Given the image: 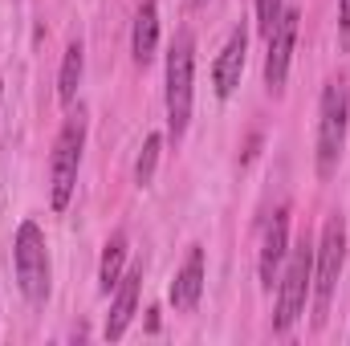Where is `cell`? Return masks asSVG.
<instances>
[{
    "label": "cell",
    "mask_w": 350,
    "mask_h": 346,
    "mask_svg": "<svg viewBox=\"0 0 350 346\" xmlns=\"http://www.w3.org/2000/svg\"><path fill=\"white\" fill-rule=\"evenodd\" d=\"M347 122H350V90L342 78H330L322 90V110H318V175L330 179L338 172L342 147H347Z\"/></svg>",
    "instance_id": "6da1fadb"
},
{
    "label": "cell",
    "mask_w": 350,
    "mask_h": 346,
    "mask_svg": "<svg viewBox=\"0 0 350 346\" xmlns=\"http://www.w3.org/2000/svg\"><path fill=\"white\" fill-rule=\"evenodd\" d=\"M342 265H347V220L330 216L326 228H322V241L314 249V326H322L326 314H330Z\"/></svg>",
    "instance_id": "7a4b0ae2"
},
{
    "label": "cell",
    "mask_w": 350,
    "mask_h": 346,
    "mask_svg": "<svg viewBox=\"0 0 350 346\" xmlns=\"http://www.w3.org/2000/svg\"><path fill=\"white\" fill-rule=\"evenodd\" d=\"M82 147H86V122H82V114H70L62 135H57V143H53V155H49V200H53V212H66L70 200H74Z\"/></svg>",
    "instance_id": "3957f363"
},
{
    "label": "cell",
    "mask_w": 350,
    "mask_h": 346,
    "mask_svg": "<svg viewBox=\"0 0 350 346\" xmlns=\"http://www.w3.org/2000/svg\"><path fill=\"white\" fill-rule=\"evenodd\" d=\"M191 78H196V41L191 33H179L167 53V135L175 143L183 139L191 118Z\"/></svg>",
    "instance_id": "277c9868"
},
{
    "label": "cell",
    "mask_w": 350,
    "mask_h": 346,
    "mask_svg": "<svg viewBox=\"0 0 350 346\" xmlns=\"http://www.w3.org/2000/svg\"><path fill=\"white\" fill-rule=\"evenodd\" d=\"M12 265H16V285L21 293L41 306L49 297V253H45V232L37 220H25L12 241Z\"/></svg>",
    "instance_id": "5b68a950"
},
{
    "label": "cell",
    "mask_w": 350,
    "mask_h": 346,
    "mask_svg": "<svg viewBox=\"0 0 350 346\" xmlns=\"http://www.w3.org/2000/svg\"><path fill=\"white\" fill-rule=\"evenodd\" d=\"M310 281H314V245L301 237L289 253L285 265V281L277 289V314H273V330L285 334L293 330V322L306 314V293H310Z\"/></svg>",
    "instance_id": "8992f818"
},
{
    "label": "cell",
    "mask_w": 350,
    "mask_h": 346,
    "mask_svg": "<svg viewBox=\"0 0 350 346\" xmlns=\"http://www.w3.org/2000/svg\"><path fill=\"white\" fill-rule=\"evenodd\" d=\"M297 21H301V12L285 8L281 21L273 25V33L265 37L269 41V53H265V86H269V94H281L285 78H289V62H293V45H297Z\"/></svg>",
    "instance_id": "52a82bcc"
},
{
    "label": "cell",
    "mask_w": 350,
    "mask_h": 346,
    "mask_svg": "<svg viewBox=\"0 0 350 346\" xmlns=\"http://www.w3.org/2000/svg\"><path fill=\"white\" fill-rule=\"evenodd\" d=\"M285 253H289V212H285V208H277V212L269 216V224H265L261 257H257V273H261V285H265V289H273L277 269H281Z\"/></svg>",
    "instance_id": "ba28073f"
},
{
    "label": "cell",
    "mask_w": 350,
    "mask_h": 346,
    "mask_svg": "<svg viewBox=\"0 0 350 346\" xmlns=\"http://www.w3.org/2000/svg\"><path fill=\"white\" fill-rule=\"evenodd\" d=\"M139 289H143V265H135L131 273H122V281L114 285V302H110V314H106V338L118 343L135 318V306H139Z\"/></svg>",
    "instance_id": "9c48e42d"
},
{
    "label": "cell",
    "mask_w": 350,
    "mask_h": 346,
    "mask_svg": "<svg viewBox=\"0 0 350 346\" xmlns=\"http://www.w3.org/2000/svg\"><path fill=\"white\" fill-rule=\"evenodd\" d=\"M245 49H249V33H245V25H237V29L228 33L224 49H220L216 66H212V82H216V94H220V98H228L232 90L241 86V70H245Z\"/></svg>",
    "instance_id": "30bf717a"
},
{
    "label": "cell",
    "mask_w": 350,
    "mask_h": 346,
    "mask_svg": "<svg viewBox=\"0 0 350 346\" xmlns=\"http://www.w3.org/2000/svg\"><path fill=\"white\" fill-rule=\"evenodd\" d=\"M200 297H204V249H191L172 281V306L179 314H191L200 306Z\"/></svg>",
    "instance_id": "8fae6325"
},
{
    "label": "cell",
    "mask_w": 350,
    "mask_h": 346,
    "mask_svg": "<svg viewBox=\"0 0 350 346\" xmlns=\"http://www.w3.org/2000/svg\"><path fill=\"white\" fill-rule=\"evenodd\" d=\"M159 49V0H143L135 12V29H131V57L135 66H147Z\"/></svg>",
    "instance_id": "7c38bea8"
},
{
    "label": "cell",
    "mask_w": 350,
    "mask_h": 346,
    "mask_svg": "<svg viewBox=\"0 0 350 346\" xmlns=\"http://www.w3.org/2000/svg\"><path fill=\"white\" fill-rule=\"evenodd\" d=\"M122 261H126V232H114L102 249V261H98V289L102 293H114V285L122 281Z\"/></svg>",
    "instance_id": "4fadbf2b"
},
{
    "label": "cell",
    "mask_w": 350,
    "mask_h": 346,
    "mask_svg": "<svg viewBox=\"0 0 350 346\" xmlns=\"http://www.w3.org/2000/svg\"><path fill=\"white\" fill-rule=\"evenodd\" d=\"M82 66H86V49H82V41H70L66 45V57H62V74H57V102L62 106L74 102L78 82H82Z\"/></svg>",
    "instance_id": "5bb4252c"
},
{
    "label": "cell",
    "mask_w": 350,
    "mask_h": 346,
    "mask_svg": "<svg viewBox=\"0 0 350 346\" xmlns=\"http://www.w3.org/2000/svg\"><path fill=\"white\" fill-rule=\"evenodd\" d=\"M159 151H163V135H147V139H143V151H139V159H135V183H139V187H147V183L155 179Z\"/></svg>",
    "instance_id": "9a60e30c"
},
{
    "label": "cell",
    "mask_w": 350,
    "mask_h": 346,
    "mask_svg": "<svg viewBox=\"0 0 350 346\" xmlns=\"http://www.w3.org/2000/svg\"><path fill=\"white\" fill-rule=\"evenodd\" d=\"M281 12H285L281 0H257V29H261L265 37L273 33V25L281 21Z\"/></svg>",
    "instance_id": "2e32d148"
},
{
    "label": "cell",
    "mask_w": 350,
    "mask_h": 346,
    "mask_svg": "<svg viewBox=\"0 0 350 346\" xmlns=\"http://www.w3.org/2000/svg\"><path fill=\"white\" fill-rule=\"evenodd\" d=\"M338 33H342V41L350 45V0H338Z\"/></svg>",
    "instance_id": "e0dca14e"
},
{
    "label": "cell",
    "mask_w": 350,
    "mask_h": 346,
    "mask_svg": "<svg viewBox=\"0 0 350 346\" xmlns=\"http://www.w3.org/2000/svg\"><path fill=\"white\" fill-rule=\"evenodd\" d=\"M0 86H4V82H0Z\"/></svg>",
    "instance_id": "ac0fdd59"
}]
</instances>
